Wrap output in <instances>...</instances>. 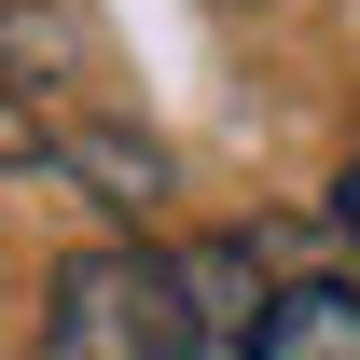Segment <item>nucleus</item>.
<instances>
[{"label": "nucleus", "mask_w": 360, "mask_h": 360, "mask_svg": "<svg viewBox=\"0 0 360 360\" xmlns=\"http://www.w3.org/2000/svg\"><path fill=\"white\" fill-rule=\"evenodd\" d=\"M84 111H28V97H0V167H56Z\"/></svg>", "instance_id": "423d86ee"}, {"label": "nucleus", "mask_w": 360, "mask_h": 360, "mask_svg": "<svg viewBox=\"0 0 360 360\" xmlns=\"http://www.w3.org/2000/svg\"><path fill=\"white\" fill-rule=\"evenodd\" d=\"M264 305H277V250L264 236H194L180 250V360H250Z\"/></svg>", "instance_id": "f03ea898"}, {"label": "nucleus", "mask_w": 360, "mask_h": 360, "mask_svg": "<svg viewBox=\"0 0 360 360\" xmlns=\"http://www.w3.org/2000/svg\"><path fill=\"white\" fill-rule=\"evenodd\" d=\"M333 236H347V250H360V153H347V167H333Z\"/></svg>", "instance_id": "0eeeda50"}, {"label": "nucleus", "mask_w": 360, "mask_h": 360, "mask_svg": "<svg viewBox=\"0 0 360 360\" xmlns=\"http://www.w3.org/2000/svg\"><path fill=\"white\" fill-rule=\"evenodd\" d=\"M0 97H28V111H97V28H84V0H0Z\"/></svg>", "instance_id": "7ed1b4c3"}, {"label": "nucleus", "mask_w": 360, "mask_h": 360, "mask_svg": "<svg viewBox=\"0 0 360 360\" xmlns=\"http://www.w3.org/2000/svg\"><path fill=\"white\" fill-rule=\"evenodd\" d=\"M250 360H360V277H277Z\"/></svg>", "instance_id": "20e7f679"}, {"label": "nucleus", "mask_w": 360, "mask_h": 360, "mask_svg": "<svg viewBox=\"0 0 360 360\" xmlns=\"http://www.w3.org/2000/svg\"><path fill=\"white\" fill-rule=\"evenodd\" d=\"M42 360H180V250L153 236L70 250L42 291Z\"/></svg>", "instance_id": "f257e3e1"}, {"label": "nucleus", "mask_w": 360, "mask_h": 360, "mask_svg": "<svg viewBox=\"0 0 360 360\" xmlns=\"http://www.w3.org/2000/svg\"><path fill=\"white\" fill-rule=\"evenodd\" d=\"M56 180H84L111 222H139V208L167 194V153H153L139 125H111V111H84V125H70V153H56Z\"/></svg>", "instance_id": "39448f33"}]
</instances>
